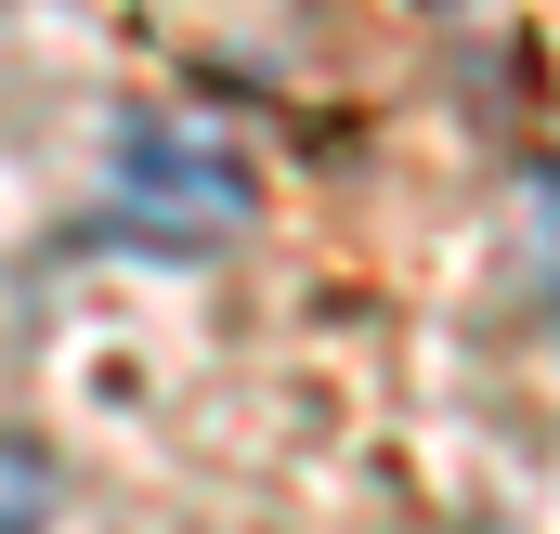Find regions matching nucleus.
<instances>
[{
  "label": "nucleus",
  "instance_id": "f257e3e1",
  "mask_svg": "<svg viewBox=\"0 0 560 534\" xmlns=\"http://www.w3.org/2000/svg\"><path fill=\"white\" fill-rule=\"evenodd\" d=\"M248 222H261V183H248V156L209 118L143 105V118L105 131V235L118 248H143V262H222Z\"/></svg>",
  "mask_w": 560,
  "mask_h": 534
},
{
  "label": "nucleus",
  "instance_id": "7ed1b4c3",
  "mask_svg": "<svg viewBox=\"0 0 560 534\" xmlns=\"http://www.w3.org/2000/svg\"><path fill=\"white\" fill-rule=\"evenodd\" d=\"M535 313L560 326V183H535Z\"/></svg>",
  "mask_w": 560,
  "mask_h": 534
},
{
  "label": "nucleus",
  "instance_id": "f03ea898",
  "mask_svg": "<svg viewBox=\"0 0 560 534\" xmlns=\"http://www.w3.org/2000/svg\"><path fill=\"white\" fill-rule=\"evenodd\" d=\"M52 509H66L52 456H39L26 430H0V534H52Z\"/></svg>",
  "mask_w": 560,
  "mask_h": 534
}]
</instances>
